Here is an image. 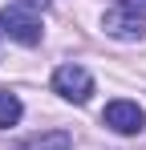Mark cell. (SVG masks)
I'll return each instance as SVG.
<instances>
[{"label":"cell","mask_w":146,"mask_h":150,"mask_svg":"<svg viewBox=\"0 0 146 150\" xmlns=\"http://www.w3.org/2000/svg\"><path fill=\"white\" fill-rule=\"evenodd\" d=\"M0 28L12 41H21V45H37L41 41V16L33 8H24V4H4L0 8Z\"/></svg>","instance_id":"1"},{"label":"cell","mask_w":146,"mask_h":150,"mask_svg":"<svg viewBox=\"0 0 146 150\" xmlns=\"http://www.w3.org/2000/svg\"><path fill=\"white\" fill-rule=\"evenodd\" d=\"M106 33L110 37H118V41H138L146 33V12L142 8H130V4H114V8H106Z\"/></svg>","instance_id":"2"},{"label":"cell","mask_w":146,"mask_h":150,"mask_svg":"<svg viewBox=\"0 0 146 150\" xmlns=\"http://www.w3.org/2000/svg\"><path fill=\"white\" fill-rule=\"evenodd\" d=\"M53 89L61 93L65 101H89V93H94V77L85 73L81 65H61L57 73H53Z\"/></svg>","instance_id":"3"},{"label":"cell","mask_w":146,"mask_h":150,"mask_svg":"<svg viewBox=\"0 0 146 150\" xmlns=\"http://www.w3.org/2000/svg\"><path fill=\"white\" fill-rule=\"evenodd\" d=\"M101 122L110 126V130H118V134H138V130L146 126V114H142L138 101L118 98V101H110V105L101 110Z\"/></svg>","instance_id":"4"},{"label":"cell","mask_w":146,"mask_h":150,"mask_svg":"<svg viewBox=\"0 0 146 150\" xmlns=\"http://www.w3.org/2000/svg\"><path fill=\"white\" fill-rule=\"evenodd\" d=\"M69 146H73V134H69V130H41V134L16 142L12 150H69Z\"/></svg>","instance_id":"5"},{"label":"cell","mask_w":146,"mask_h":150,"mask_svg":"<svg viewBox=\"0 0 146 150\" xmlns=\"http://www.w3.org/2000/svg\"><path fill=\"white\" fill-rule=\"evenodd\" d=\"M21 98L16 93H8V89H0V130H8V126H16L21 122Z\"/></svg>","instance_id":"6"},{"label":"cell","mask_w":146,"mask_h":150,"mask_svg":"<svg viewBox=\"0 0 146 150\" xmlns=\"http://www.w3.org/2000/svg\"><path fill=\"white\" fill-rule=\"evenodd\" d=\"M16 4H24V8H37V4H41V8H45L49 0H16Z\"/></svg>","instance_id":"7"},{"label":"cell","mask_w":146,"mask_h":150,"mask_svg":"<svg viewBox=\"0 0 146 150\" xmlns=\"http://www.w3.org/2000/svg\"><path fill=\"white\" fill-rule=\"evenodd\" d=\"M122 4H130V8H146V0H122Z\"/></svg>","instance_id":"8"}]
</instances>
